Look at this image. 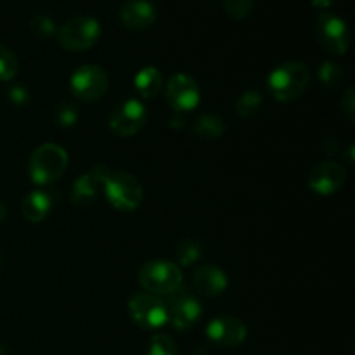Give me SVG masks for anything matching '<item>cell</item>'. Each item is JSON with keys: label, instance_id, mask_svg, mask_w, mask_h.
<instances>
[{"label": "cell", "instance_id": "obj_8", "mask_svg": "<svg viewBox=\"0 0 355 355\" xmlns=\"http://www.w3.org/2000/svg\"><path fill=\"white\" fill-rule=\"evenodd\" d=\"M71 92L85 103H96L106 94L110 78L99 64H83L71 75Z\"/></svg>", "mask_w": 355, "mask_h": 355}, {"label": "cell", "instance_id": "obj_12", "mask_svg": "<svg viewBox=\"0 0 355 355\" xmlns=\"http://www.w3.org/2000/svg\"><path fill=\"white\" fill-rule=\"evenodd\" d=\"M345 180L347 170L340 163L329 162V159L312 166L307 177L309 189L319 196H331L338 193L345 186Z\"/></svg>", "mask_w": 355, "mask_h": 355}, {"label": "cell", "instance_id": "obj_24", "mask_svg": "<svg viewBox=\"0 0 355 355\" xmlns=\"http://www.w3.org/2000/svg\"><path fill=\"white\" fill-rule=\"evenodd\" d=\"M19 62L16 54L6 45H0V82H10L17 75Z\"/></svg>", "mask_w": 355, "mask_h": 355}, {"label": "cell", "instance_id": "obj_27", "mask_svg": "<svg viewBox=\"0 0 355 355\" xmlns=\"http://www.w3.org/2000/svg\"><path fill=\"white\" fill-rule=\"evenodd\" d=\"M55 121H58L59 127H73L78 121V111H76V107L73 104L61 103L55 107Z\"/></svg>", "mask_w": 355, "mask_h": 355}, {"label": "cell", "instance_id": "obj_30", "mask_svg": "<svg viewBox=\"0 0 355 355\" xmlns=\"http://www.w3.org/2000/svg\"><path fill=\"white\" fill-rule=\"evenodd\" d=\"M312 6L318 7V9H329V7L335 3V0H311Z\"/></svg>", "mask_w": 355, "mask_h": 355}, {"label": "cell", "instance_id": "obj_4", "mask_svg": "<svg viewBox=\"0 0 355 355\" xmlns=\"http://www.w3.org/2000/svg\"><path fill=\"white\" fill-rule=\"evenodd\" d=\"M106 200L114 210L134 211L144 200V191L135 175L128 172H110L103 187Z\"/></svg>", "mask_w": 355, "mask_h": 355}, {"label": "cell", "instance_id": "obj_18", "mask_svg": "<svg viewBox=\"0 0 355 355\" xmlns=\"http://www.w3.org/2000/svg\"><path fill=\"white\" fill-rule=\"evenodd\" d=\"M134 87L139 96L155 97L163 89V75L155 66H146L135 75Z\"/></svg>", "mask_w": 355, "mask_h": 355}, {"label": "cell", "instance_id": "obj_28", "mask_svg": "<svg viewBox=\"0 0 355 355\" xmlns=\"http://www.w3.org/2000/svg\"><path fill=\"white\" fill-rule=\"evenodd\" d=\"M342 111H343V114L347 116V120H349L350 123H354V120H355V90H354V87H349V89L343 92Z\"/></svg>", "mask_w": 355, "mask_h": 355}, {"label": "cell", "instance_id": "obj_26", "mask_svg": "<svg viewBox=\"0 0 355 355\" xmlns=\"http://www.w3.org/2000/svg\"><path fill=\"white\" fill-rule=\"evenodd\" d=\"M220 6L232 19H246L253 10V0H220Z\"/></svg>", "mask_w": 355, "mask_h": 355}, {"label": "cell", "instance_id": "obj_32", "mask_svg": "<svg viewBox=\"0 0 355 355\" xmlns=\"http://www.w3.org/2000/svg\"><path fill=\"white\" fill-rule=\"evenodd\" d=\"M0 355H3V349H2V345H0Z\"/></svg>", "mask_w": 355, "mask_h": 355}, {"label": "cell", "instance_id": "obj_10", "mask_svg": "<svg viewBox=\"0 0 355 355\" xmlns=\"http://www.w3.org/2000/svg\"><path fill=\"white\" fill-rule=\"evenodd\" d=\"M166 103L175 113H187L196 110L201 101L200 85L193 76L186 73H177L166 82Z\"/></svg>", "mask_w": 355, "mask_h": 355}, {"label": "cell", "instance_id": "obj_11", "mask_svg": "<svg viewBox=\"0 0 355 355\" xmlns=\"http://www.w3.org/2000/svg\"><path fill=\"white\" fill-rule=\"evenodd\" d=\"M148 121V111L139 99H127L113 107L110 114V128L118 137L135 135Z\"/></svg>", "mask_w": 355, "mask_h": 355}, {"label": "cell", "instance_id": "obj_5", "mask_svg": "<svg viewBox=\"0 0 355 355\" xmlns=\"http://www.w3.org/2000/svg\"><path fill=\"white\" fill-rule=\"evenodd\" d=\"M101 35V24L96 17L75 16L58 28L55 37L66 51L82 52L92 47Z\"/></svg>", "mask_w": 355, "mask_h": 355}, {"label": "cell", "instance_id": "obj_16", "mask_svg": "<svg viewBox=\"0 0 355 355\" xmlns=\"http://www.w3.org/2000/svg\"><path fill=\"white\" fill-rule=\"evenodd\" d=\"M227 274L214 263H203L193 274L194 290L205 297H218L227 290Z\"/></svg>", "mask_w": 355, "mask_h": 355}, {"label": "cell", "instance_id": "obj_20", "mask_svg": "<svg viewBox=\"0 0 355 355\" xmlns=\"http://www.w3.org/2000/svg\"><path fill=\"white\" fill-rule=\"evenodd\" d=\"M263 107V97L262 94L257 92V90H246L239 96V99L236 101V114H238L241 120H253L260 114Z\"/></svg>", "mask_w": 355, "mask_h": 355}, {"label": "cell", "instance_id": "obj_23", "mask_svg": "<svg viewBox=\"0 0 355 355\" xmlns=\"http://www.w3.org/2000/svg\"><path fill=\"white\" fill-rule=\"evenodd\" d=\"M30 31L33 37L40 38V40H47V38L55 37L58 26L47 14H35L30 19Z\"/></svg>", "mask_w": 355, "mask_h": 355}, {"label": "cell", "instance_id": "obj_2", "mask_svg": "<svg viewBox=\"0 0 355 355\" xmlns=\"http://www.w3.org/2000/svg\"><path fill=\"white\" fill-rule=\"evenodd\" d=\"M137 281L146 293L156 297H168L182 288V270L170 260H149L142 263L137 272Z\"/></svg>", "mask_w": 355, "mask_h": 355}, {"label": "cell", "instance_id": "obj_7", "mask_svg": "<svg viewBox=\"0 0 355 355\" xmlns=\"http://www.w3.org/2000/svg\"><path fill=\"white\" fill-rule=\"evenodd\" d=\"M315 37L321 47L331 54L343 55L350 47V31L345 21L335 14L322 12L315 21Z\"/></svg>", "mask_w": 355, "mask_h": 355}, {"label": "cell", "instance_id": "obj_21", "mask_svg": "<svg viewBox=\"0 0 355 355\" xmlns=\"http://www.w3.org/2000/svg\"><path fill=\"white\" fill-rule=\"evenodd\" d=\"M175 260L179 267L194 266L201 259V246L194 239H180L175 246Z\"/></svg>", "mask_w": 355, "mask_h": 355}, {"label": "cell", "instance_id": "obj_29", "mask_svg": "<svg viewBox=\"0 0 355 355\" xmlns=\"http://www.w3.org/2000/svg\"><path fill=\"white\" fill-rule=\"evenodd\" d=\"M7 96H9V101L12 104H16V106H23V104L28 103V90L24 89V87L21 85H12L9 89V92H7Z\"/></svg>", "mask_w": 355, "mask_h": 355}, {"label": "cell", "instance_id": "obj_14", "mask_svg": "<svg viewBox=\"0 0 355 355\" xmlns=\"http://www.w3.org/2000/svg\"><path fill=\"white\" fill-rule=\"evenodd\" d=\"M111 170L106 168L104 165H96L80 175L78 179L73 182L71 187V203L75 207H89L99 196V191L104 187L107 175Z\"/></svg>", "mask_w": 355, "mask_h": 355}, {"label": "cell", "instance_id": "obj_19", "mask_svg": "<svg viewBox=\"0 0 355 355\" xmlns=\"http://www.w3.org/2000/svg\"><path fill=\"white\" fill-rule=\"evenodd\" d=\"M224 132L225 123L218 114H201L196 120V123L193 125V134L198 139L207 142L218 141L224 135Z\"/></svg>", "mask_w": 355, "mask_h": 355}, {"label": "cell", "instance_id": "obj_1", "mask_svg": "<svg viewBox=\"0 0 355 355\" xmlns=\"http://www.w3.org/2000/svg\"><path fill=\"white\" fill-rule=\"evenodd\" d=\"M311 82V69L302 61H288L270 71L267 83L269 90L279 103H293L304 96Z\"/></svg>", "mask_w": 355, "mask_h": 355}, {"label": "cell", "instance_id": "obj_9", "mask_svg": "<svg viewBox=\"0 0 355 355\" xmlns=\"http://www.w3.org/2000/svg\"><path fill=\"white\" fill-rule=\"evenodd\" d=\"M165 305L168 322L179 331H187V329L193 328L203 314L200 300L194 295L184 291L182 288L177 290L175 293L168 295V300L165 302Z\"/></svg>", "mask_w": 355, "mask_h": 355}, {"label": "cell", "instance_id": "obj_22", "mask_svg": "<svg viewBox=\"0 0 355 355\" xmlns=\"http://www.w3.org/2000/svg\"><path fill=\"white\" fill-rule=\"evenodd\" d=\"M318 78L319 82H321V85L328 87V89H336V87L342 85L343 80H345V71H343V68L338 62L326 61L322 62L321 68H319Z\"/></svg>", "mask_w": 355, "mask_h": 355}, {"label": "cell", "instance_id": "obj_15", "mask_svg": "<svg viewBox=\"0 0 355 355\" xmlns=\"http://www.w3.org/2000/svg\"><path fill=\"white\" fill-rule=\"evenodd\" d=\"M121 24L127 30H148L156 21V9L148 0H127L118 12Z\"/></svg>", "mask_w": 355, "mask_h": 355}, {"label": "cell", "instance_id": "obj_17", "mask_svg": "<svg viewBox=\"0 0 355 355\" xmlns=\"http://www.w3.org/2000/svg\"><path fill=\"white\" fill-rule=\"evenodd\" d=\"M52 210V198L45 191H31L21 201V214L28 222L38 224Z\"/></svg>", "mask_w": 355, "mask_h": 355}, {"label": "cell", "instance_id": "obj_25", "mask_svg": "<svg viewBox=\"0 0 355 355\" xmlns=\"http://www.w3.org/2000/svg\"><path fill=\"white\" fill-rule=\"evenodd\" d=\"M148 355H179V349L168 335L156 333L149 340Z\"/></svg>", "mask_w": 355, "mask_h": 355}, {"label": "cell", "instance_id": "obj_31", "mask_svg": "<svg viewBox=\"0 0 355 355\" xmlns=\"http://www.w3.org/2000/svg\"><path fill=\"white\" fill-rule=\"evenodd\" d=\"M6 214H7V208H6V205H3V203H0V224H2V222H3V218H6Z\"/></svg>", "mask_w": 355, "mask_h": 355}, {"label": "cell", "instance_id": "obj_3", "mask_svg": "<svg viewBox=\"0 0 355 355\" xmlns=\"http://www.w3.org/2000/svg\"><path fill=\"white\" fill-rule=\"evenodd\" d=\"M68 153L54 142L38 146L30 158V177L37 186H47L64 175L68 168Z\"/></svg>", "mask_w": 355, "mask_h": 355}, {"label": "cell", "instance_id": "obj_13", "mask_svg": "<svg viewBox=\"0 0 355 355\" xmlns=\"http://www.w3.org/2000/svg\"><path fill=\"white\" fill-rule=\"evenodd\" d=\"M248 335V328L241 319L234 315H220L208 322L207 326V338L215 345H220L229 349V347L241 345Z\"/></svg>", "mask_w": 355, "mask_h": 355}, {"label": "cell", "instance_id": "obj_6", "mask_svg": "<svg viewBox=\"0 0 355 355\" xmlns=\"http://www.w3.org/2000/svg\"><path fill=\"white\" fill-rule=\"evenodd\" d=\"M128 314L132 321L146 331H156L168 322L166 305L159 297L151 293H135L128 300Z\"/></svg>", "mask_w": 355, "mask_h": 355}]
</instances>
